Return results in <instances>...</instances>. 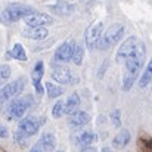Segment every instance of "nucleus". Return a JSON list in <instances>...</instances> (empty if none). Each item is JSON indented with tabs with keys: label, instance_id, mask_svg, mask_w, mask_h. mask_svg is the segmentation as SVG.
I'll return each instance as SVG.
<instances>
[{
	"label": "nucleus",
	"instance_id": "nucleus-1",
	"mask_svg": "<svg viewBox=\"0 0 152 152\" xmlns=\"http://www.w3.org/2000/svg\"><path fill=\"white\" fill-rule=\"evenodd\" d=\"M145 62H146V48H145L143 42H140L137 49L130 56H127L126 61L123 62L124 72H123V86L121 87L124 92H129L134 86V83L139 80Z\"/></svg>",
	"mask_w": 152,
	"mask_h": 152
},
{
	"label": "nucleus",
	"instance_id": "nucleus-2",
	"mask_svg": "<svg viewBox=\"0 0 152 152\" xmlns=\"http://www.w3.org/2000/svg\"><path fill=\"white\" fill-rule=\"evenodd\" d=\"M34 99L31 95H27L24 98H13L9 102L7 108H6V115L9 120H21L25 112L33 106Z\"/></svg>",
	"mask_w": 152,
	"mask_h": 152
},
{
	"label": "nucleus",
	"instance_id": "nucleus-3",
	"mask_svg": "<svg viewBox=\"0 0 152 152\" xmlns=\"http://www.w3.org/2000/svg\"><path fill=\"white\" fill-rule=\"evenodd\" d=\"M124 31H126V28L123 24H112L106 31H103L98 49L106 50V49L112 48L114 45H117L118 42H121L124 37Z\"/></svg>",
	"mask_w": 152,
	"mask_h": 152
},
{
	"label": "nucleus",
	"instance_id": "nucleus-4",
	"mask_svg": "<svg viewBox=\"0 0 152 152\" xmlns=\"http://www.w3.org/2000/svg\"><path fill=\"white\" fill-rule=\"evenodd\" d=\"M36 10L28 6V4H22V3H9L6 6V9L3 10V18L6 22H16L19 19H24L25 16L34 13Z\"/></svg>",
	"mask_w": 152,
	"mask_h": 152
},
{
	"label": "nucleus",
	"instance_id": "nucleus-5",
	"mask_svg": "<svg viewBox=\"0 0 152 152\" xmlns=\"http://www.w3.org/2000/svg\"><path fill=\"white\" fill-rule=\"evenodd\" d=\"M25 89V77H19L12 83L4 84L0 89V103H6V102L12 101L13 98L19 96Z\"/></svg>",
	"mask_w": 152,
	"mask_h": 152
},
{
	"label": "nucleus",
	"instance_id": "nucleus-6",
	"mask_svg": "<svg viewBox=\"0 0 152 152\" xmlns=\"http://www.w3.org/2000/svg\"><path fill=\"white\" fill-rule=\"evenodd\" d=\"M77 48V43L74 39H68L64 43L59 45V48L56 49L53 55V62L55 64H68L69 61H72V55Z\"/></svg>",
	"mask_w": 152,
	"mask_h": 152
},
{
	"label": "nucleus",
	"instance_id": "nucleus-7",
	"mask_svg": "<svg viewBox=\"0 0 152 152\" xmlns=\"http://www.w3.org/2000/svg\"><path fill=\"white\" fill-rule=\"evenodd\" d=\"M43 123H45V120L40 118V117H36V115L22 117L19 120V123H18V130L21 133H24L27 137H31L40 130Z\"/></svg>",
	"mask_w": 152,
	"mask_h": 152
},
{
	"label": "nucleus",
	"instance_id": "nucleus-8",
	"mask_svg": "<svg viewBox=\"0 0 152 152\" xmlns=\"http://www.w3.org/2000/svg\"><path fill=\"white\" fill-rule=\"evenodd\" d=\"M102 34H103V24H102V22H95V24H92V25L86 30L84 43H86V48H87L89 50L98 49Z\"/></svg>",
	"mask_w": 152,
	"mask_h": 152
},
{
	"label": "nucleus",
	"instance_id": "nucleus-9",
	"mask_svg": "<svg viewBox=\"0 0 152 152\" xmlns=\"http://www.w3.org/2000/svg\"><path fill=\"white\" fill-rule=\"evenodd\" d=\"M140 42H142V40H140L139 37H136V36H130V37H127V39L118 46V50H117V53H115V59H117V62H118V64H123V62L126 61L127 56H130L133 52L137 49V46H139Z\"/></svg>",
	"mask_w": 152,
	"mask_h": 152
},
{
	"label": "nucleus",
	"instance_id": "nucleus-10",
	"mask_svg": "<svg viewBox=\"0 0 152 152\" xmlns=\"http://www.w3.org/2000/svg\"><path fill=\"white\" fill-rule=\"evenodd\" d=\"M52 78L55 81H58L59 84H69V83H77V78L74 77V74L64 65L58 64L53 66L52 69Z\"/></svg>",
	"mask_w": 152,
	"mask_h": 152
},
{
	"label": "nucleus",
	"instance_id": "nucleus-11",
	"mask_svg": "<svg viewBox=\"0 0 152 152\" xmlns=\"http://www.w3.org/2000/svg\"><path fill=\"white\" fill-rule=\"evenodd\" d=\"M24 21L28 27H46V25L55 24L53 16L49 13H43V12H34V13L25 16Z\"/></svg>",
	"mask_w": 152,
	"mask_h": 152
},
{
	"label": "nucleus",
	"instance_id": "nucleus-12",
	"mask_svg": "<svg viewBox=\"0 0 152 152\" xmlns=\"http://www.w3.org/2000/svg\"><path fill=\"white\" fill-rule=\"evenodd\" d=\"M56 148V140L52 133H43L42 137L31 146V152H50Z\"/></svg>",
	"mask_w": 152,
	"mask_h": 152
},
{
	"label": "nucleus",
	"instance_id": "nucleus-13",
	"mask_svg": "<svg viewBox=\"0 0 152 152\" xmlns=\"http://www.w3.org/2000/svg\"><path fill=\"white\" fill-rule=\"evenodd\" d=\"M43 75H45V64H43V61H37L36 65H34V69L31 72V81H33V86H34L37 95H43L45 93V89L42 86Z\"/></svg>",
	"mask_w": 152,
	"mask_h": 152
},
{
	"label": "nucleus",
	"instance_id": "nucleus-14",
	"mask_svg": "<svg viewBox=\"0 0 152 152\" xmlns=\"http://www.w3.org/2000/svg\"><path fill=\"white\" fill-rule=\"evenodd\" d=\"M22 36L31 40H45L49 36V30L46 27H28L22 31Z\"/></svg>",
	"mask_w": 152,
	"mask_h": 152
},
{
	"label": "nucleus",
	"instance_id": "nucleus-15",
	"mask_svg": "<svg viewBox=\"0 0 152 152\" xmlns=\"http://www.w3.org/2000/svg\"><path fill=\"white\" fill-rule=\"evenodd\" d=\"M132 140V134L129 130L126 129H121L112 139V148L114 149H124Z\"/></svg>",
	"mask_w": 152,
	"mask_h": 152
},
{
	"label": "nucleus",
	"instance_id": "nucleus-16",
	"mask_svg": "<svg viewBox=\"0 0 152 152\" xmlns=\"http://www.w3.org/2000/svg\"><path fill=\"white\" fill-rule=\"evenodd\" d=\"M90 123V115L86 112V111H75V112H72L71 115H69V124L72 126V127H75V129H78V127H84V126H87Z\"/></svg>",
	"mask_w": 152,
	"mask_h": 152
},
{
	"label": "nucleus",
	"instance_id": "nucleus-17",
	"mask_svg": "<svg viewBox=\"0 0 152 152\" xmlns=\"http://www.w3.org/2000/svg\"><path fill=\"white\" fill-rule=\"evenodd\" d=\"M96 140H98V134H95L93 132H89V130L80 132L75 136V145H78L80 148L87 146V145H93Z\"/></svg>",
	"mask_w": 152,
	"mask_h": 152
},
{
	"label": "nucleus",
	"instance_id": "nucleus-18",
	"mask_svg": "<svg viewBox=\"0 0 152 152\" xmlns=\"http://www.w3.org/2000/svg\"><path fill=\"white\" fill-rule=\"evenodd\" d=\"M149 83H152V58L149 59V62L146 64L145 69L142 71V74H140V77L137 80V84H139L140 89L146 87Z\"/></svg>",
	"mask_w": 152,
	"mask_h": 152
},
{
	"label": "nucleus",
	"instance_id": "nucleus-19",
	"mask_svg": "<svg viewBox=\"0 0 152 152\" xmlns=\"http://www.w3.org/2000/svg\"><path fill=\"white\" fill-rule=\"evenodd\" d=\"M78 106H80V96H78V93L74 92L65 101V114L66 115H71L72 112H75L78 109Z\"/></svg>",
	"mask_w": 152,
	"mask_h": 152
},
{
	"label": "nucleus",
	"instance_id": "nucleus-20",
	"mask_svg": "<svg viewBox=\"0 0 152 152\" xmlns=\"http://www.w3.org/2000/svg\"><path fill=\"white\" fill-rule=\"evenodd\" d=\"M45 89H46V93H48V98L50 99H58L61 98V95L64 93V89L59 86V84H55L52 81H48L45 84Z\"/></svg>",
	"mask_w": 152,
	"mask_h": 152
},
{
	"label": "nucleus",
	"instance_id": "nucleus-21",
	"mask_svg": "<svg viewBox=\"0 0 152 152\" xmlns=\"http://www.w3.org/2000/svg\"><path fill=\"white\" fill-rule=\"evenodd\" d=\"M7 56H12V58H15V59H18V61H27V59H28V58H27V52H25L24 46H22L21 43L13 45L12 50L7 53Z\"/></svg>",
	"mask_w": 152,
	"mask_h": 152
},
{
	"label": "nucleus",
	"instance_id": "nucleus-22",
	"mask_svg": "<svg viewBox=\"0 0 152 152\" xmlns=\"http://www.w3.org/2000/svg\"><path fill=\"white\" fill-rule=\"evenodd\" d=\"M52 9H53L56 13H59V15H68V13H71V12H72L74 6H72V4H69V3H66L65 0H59L56 4H53V6H52Z\"/></svg>",
	"mask_w": 152,
	"mask_h": 152
},
{
	"label": "nucleus",
	"instance_id": "nucleus-23",
	"mask_svg": "<svg viewBox=\"0 0 152 152\" xmlns=\"http://www.w3.org/2000/svg\"><path fill=\"white\" fill-rule=\"evenodd\" d=\"M64 114H65V102L59 99L58 102H55V105L52 106V117L53 118H61Z\"/></svg>",
	"mask_w": 152,
	"mask_h": 152
},
{
	"label": "nucleus",
	"instance_id": "nucleus-24",
	"mask_svg": "<svg viewBox=\"0 0 152 152\" xmlns=\"http://www.w3.org/2000/svg\"><path fill=\"white\" fill-rule=\"evenodd\" d=\"M83 61H84V48L77 46L75 50H74V55H72V62H74V65L80 66L83 64Z\"/></svg>",
	"mask_w": 152,
	"mask_h": 152
},
{
	"label": "nucleus",
	"instance_id": "nucleus-25",
	"mask_svg": "<svg viewBox=\"0 0 152 152\" xmlns=\"http://www.w3.org/2000/svg\"><path fill=\"white\" fill-rule=\"evenodd\" d=\"M109 118L115 129H121V111L120 109H112L109 114Z\"/></svg>",
	"mask_w": 152,
	"mask_h": 152
},
{
	"label": "nucleus",
	"instance_id": "nucleus-26",
	"mask_svg": "<svg viewBox=\"0 0 152 152\" xmlns=\"http://www.w3.org/2000/svg\"><path fill=\"white\" fill-rule=\"evenodd\" d=\"M10 74H12V71H10V66L9 65H6V64L0 65V84H3L4 81H7L10 78Z\"/></svg>",
	"mask_w": 152,
	"mask_h": 152
},
{
	"label": "nucleus",
	"instance_id": "nucleus-27",
	"mask_svg": "<svg viewBox=\"0 0 152 152\" xmlns=\"http://www.w3.org/2000/svg\"><path fill=\"white\" fill-rule=\"evenodd\" d=\"M140 142H139V146L142 148V149H145V151H152V139L151 137H145V136H140V139H139Z\"/></svg>",
	"mask_w": 152,
	"mask_h": 152
},
{
	"label": "nucleus",
	"instance_id": "nucleus-28",
	"mask_svg": "<svg viewBox=\"0 0 152 152\" xmlns=\"http://www.w3.org/2000/svg\"><path fill=\"white\" fill-rule=\"evenodd\" d=\"M7 136H9V130H7V127L3 126V124L0 123V139H6Z\"/></svg>",
	"mask_w": 152,
	"mask_h": 152
}]
</instances>
